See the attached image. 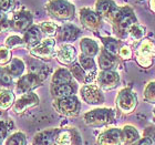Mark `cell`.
<instances>
[{
    "label": "cell",
    "mask_w": 155,
    "mask_h": 145,
    "mask_svg": "<svg viewBox=\"0 0 155 145\" xmlns=\"http://www.w3.org/2000/svg\"><path fill=\"white\" fill-rule=\"evenodd\" d=\"M114 120V112L111 109L91 110L83 115L84 123L92 127H101L110 124Z\"/></svg>",
    "instance_id": "cell-1"
},
{
    "label": "cell",
    "mask_w": 155,
    "mask_h": 145,
    "mask_svg": "<svg viewBox=\"0 0 155 145\" xmlns=\"http://www.w3.org/2000/svg\"><path fill=\"white\" fill-rule=\"evenodd\" d=\"M53 107L57 110V112L64 116H75L79 114L81 109V103L79 99L75 95L68 97H63V99H55L53 102Z\"/></svg>",
    "instance_id": "cell-2"
},
{
    "label": "cell",
    "mask_w": 155,
    "mask_h": 145,
    "mask_svg": "<svg viewBox=\"0 0 155 145\" xmlns=\"http://www.w3.org/2000/svg\"><path fill=\"white\" fill-rule=\"evenodd\" d=\"M48 10L58 19H70L73 17L74 8L71 3L65 0H52L48 5Z\"/></svg>",
    "instance_id": "cell-3"
},
{
    "label": "cell",
    "mask_w": 155,
    "mask_h": 145,
    "mask_svg": "<svg viewBox=\"0 0 155 145\" xmlns=\"http://www.w3.org/2000/svg\"><path fill=\"white\" fill-rule=\"evenodd\" d=\"M42 79L40 77L39 74L36 73H28L26 75L21 77L17 82L16 91L20 94L29 93L33 89L40 85Z\"/></svg>",
    "instance_id": "cell-4"
},
{
    "label": "cell",
    "mask_w": 155,
    "mask_h": 145,
    "mask_svg": "<svg viewBox=\"0 0 155 145\" xmlns=\"http://www.w3.org/2000/svg\"><path fill=\"white\" fill-rule=\"evenodd\" d=\"M80 93L84 102H87V104H91V105H97V104L103 103L104 101L102 91L97 85H93V84L83 85L81 87Z\"/></svg>",
    "instance_id": "cell-5"
},
{
    "label": "cell",
    "mask_w": 155,
    "mask_h": 145,
    "mask_svg": "<svg viewBox=\"0 0 155 145\" xmlns=\"http://www.w3.org/2000/svg\"><path fill=\"white\" fill-rule=\"evenodd\" d=\"M39 104V97L37 94L29 92V93L22 94L12 105L13 112L17 114H21L28 111L29 109L37 107Z\"/></svg>",
    "instance_id": "cell-6"
},
{
    "label": "cell",
    "mask_w": 155,
    "mask_h": 145,
    "mask_svg": "<svg viewBox=\"0 0 155 145\" xmlns=\"http://www.w3.org/2000/svg\"><path fill=\"white\" fill-rule=\"evenodd\" d=\"M136 97L134 93H132L130 90L124 89L119 93L117 97H116V104L119 110H121L123 113H131L134 111L136 107Z\"/></svg>",
    "instance_id": "cell-7"
},
{
    "label": "cell",
    "mask_w": 155,
    "mask_h": 145,
    "mask_svg": "<svg viewBox=\"0 0 155 145\" xmlns=\"http://www.w3.org/2000/svg\"><path fill=\"white\" fill-rule=\"evenodd\" d=\"M54 45L55 41L53 39H45V40H42L36 47H33L30 50V53L36 58L49 60L54 54Z\"/></svg>",
    "instance_id": "cell-8"
},
{
    "label": "cell",
    "mask_w": 155,
    "mask_h": 145,
    "mask_svg": "<svg viewBox=\"0 0 155 145\" xmlns=\"http://www.w3.org/2000/svg\"><path fill=\"white\" fill-rule=\"evenodd\" d=\"M97 145H120L122 143V131L116 127L107 129L97 136Z\"/></svg>",
    "instance_id": "cell-9"
},
{
    "label": "cell",
    "mask_w": 155,
    "mask_h": 145,
    "mask_svg": "<svg viewBox=\"0 0 155 145\" xmlns=\"http://www.w3.org/2000/svg\"><path fill=\"white\" fill-rule=\"evenodd\" d=\"M99 84L102 89L105 90H110V89H114V87L119 84L120 82V77L116 72L109 70V71H102L99 74L97 77Z\"/></svg>",
    "instance_id": "cell-10"
},
{
    "label": "cell",
    "mask_w": 155,
    "mask_h": 145,
    "mask_svg": "<svg viewBox=\"0 0 155 145\" xmlns=\"http://www.w3.org/2000/svg\"><path fill=\"white\" fill-rule=\"evenodd\" d=\"M58 132V129H52L38 133L33 137L32 145H57L55 140H57Z\"/></svg>",
    "instance_id": "cell-11"
},
{
    "label": "cell",
    "mask_w": 155,
    "mask_h": 145,
    "mask_svg": "<svg viewBox=\"0 0 155 145\" xmlns=\"http://www.w3.org/2000/svg\"><path fill=\"white\" fill-rule=\"evenodd\" d=\"M77 57V51H75L74 47L69 44L61 45L60 49L57 52V59L58 61L62 64H71L72 62L75 60Z\"/></svg>",
    "instance_id": "cell-12"
},
{
    "label": "cell",
    "mask_w": 155,
    "mask_h": 145,
    "mask_svg": "<svg viewBox=\"0 0 155 145\" xmlns=\"http://www.w3.org/2000/svg\"><path fill=\"white\" fill-rule=\"evenodd\" d=\"M77 91V87L73 83L60 84V85H53L51 87V93L55 99H63V97H72Z\"/></svg>",
    "instance_id": "cell-13"
},
{
    "label": "cell",
    "mask_w": 155,
    "mask_h": 145,
    "mask_svg": "<svg viewBox=\"0 0 155 145\" xmlns=\"http://www.w3.org/2000/svg\"><path fill=\"white\" fill-rule=\"evenodd\" d=\"M32 21V17L29 12L27 11H21V12H17L13 17V27L15 29L23 31L29 28Z\"/></svg>",
    "instance_id": "cell-14"
},
{
    "label": "cell",
    "mask_w": 155,
    "mask_h": 145,
    "mask_svg": "<svg viewBox=\"0 0 155 145\" xmlns=\"http://www.w3.org/2000/svg\"><path fill=\"white\" fill-rule=\"evenodd\" d=\"M155 53V45L152 42L150 41H144L140 47L139 50V58H140V63H142L143 60H146V65L149 67L152 63V57Z\"/></svg>",
    "instance_id": "cell-15"
},
{
    "label": "cell",
    "mask_w": 155,
    "mask_h": 145,
    "mask_svg": "<svg viewBox=\"0 0 155 145\" xmlns=\"http://www.w3.org/2000/svg\"><path fill=\"white\" fill-rule=\"evenodd\" d=\"M81 21L87 28L93 30L97 28L100 19H99V16L95 12L89 9H83L81 11Z\"/></svg>",
    "instance_id": "cell-16"
},
{
    "label": "cell",
    "mask_w": 155,
    "mask_h": 145,
    "mask_svg": "<svg viewBox=\"0 0 155 145\" xmlns=\"http://www.w3.org/2000/svg\"><path fill=\"white\" fill-rule=\"evenodd\" d=\"M25 43L30 47H36L37 44H39L41 42V29L37 26L31 27L25 35L23 38Z\"/></svg>",
    "instance_id": "cell-17"
},
{
    "label": "cell",
    "mask_w": 155,
    "mask_h": 145,
    "mask_svg": "<svg viewBox=\"0 0 155 145\" xmlns=\"http://www.w3.org/2000/svg\"><path fill=\"white\" fill-rule=\"evenodd\" d=\"M79 35H80V30L77 27L67 25L60 29L58 37L61 41H72V40H75L79 37Z\"/></svg>",
    "instance_id": "cell-18"
},
{
    "label": "cell",
    "mask_w": 155,
    "mask_h": 145,
    "mask_svg": "<svg viewBox=\"0 0 155 145\" xmlns=\"http://www.w3.org/2000/svg\"><path fill=\"white\" fill-rule=\"evenodd\" d=\"M140 140L139 131L131 125H126L122 130V142L125 145H131Z\"/></svg>",
    "instance_id": "cell-19"
},
{
    "label": "cell",
    "mask_w": 155,
    "mask_h": 145,
    "mask_svg": "<svg viewBox=\"0 0 155 145\" xmlns=\"http://www.w3.org/2000/svg\"><path fill=\"white\" fill-rule=\"evenodd\" d=\"M116 63V59L114 54L107 52V50H104L100 53L99 57V65L103 71H109L114 68V65Z\"/></svg>",
    "instance_id": "cell-20"
},
{
    "label": "cell",
    "mask_w": 155,
    "mask_h": 145,
    "mask_svg": "<svg viewBox=\"0 0 155 145\" xmlns=\"http://www.w3.org/2000/svg\"><path fill=\"white\" fill-rule=\"evenodd\" d=\"M72 83V74L67 69H58L52 75V84L53 85H60V84Z\"/></svg>",
    "instance_id": "cell-21"
},
{
    "label": "cell",
    "mask_w": 155,
    "mask_h": 145,
    "mask_svg": "<svg viewBox=\"0 0 155 145\" xmlns=\"http://www.w3.org/2000/svg\"><path fill=\"white\" fill-rule=\"evenodd\" d=\"M80 48L81 51H82V54L89 55V57H94L99 51L97 43L90 38L82 39L80 41Z\"/></svg>",
    "instance_id": "cell-22"
},
{
    "label": "cell",
    "mask_w": 155,
    "mask_h": 145,
    "mask_svg": "<svg viewBox=\"0 0 155 145\" xmlns=\"http://www.w3.org/2000/svg\"><path fill=\"white\" fill-rule=\"evenodd\" d=\"M7 70L11 77H20L25 71V63L21 59L13 58L7 65Z\"/></svg>",
    "instance_id": "cell-23"
},
{
    "label": "cell",
    "mask_w": 155,
    "mask_h": 145,
    "mask_svg": "<svg viewBox=\"0 0 155 145\" xmlns=\"http://www.w3.org/2000/svg\"><path fill=\"white\" fill-rule=\"evenodd\" d=\"M15 94L9 90H1L0 91V110L5 111L11 107V105L15 104Z\"/></svg>",
    "instance_id": "cell-24"
},
{
    "label": "cell",
    "mask_w": 155,
    "mask_h": 145,
    "mask_svg": "<svg viewBox=\"0 0 155 145\" xmlns=\"http://www.w3.org/2000/svg\"><path fill=\"white\" fill-rule=\"evenodd\" d=\"M134 23H135V18L133 16V13L129 10H124L119 15V25L122 29L130 30L131 27L134 26Z\"/></svg>",
    "instance_id": "cell-25"
},
{
    "label": "cell",
    "mask_w": 155,
    "mask_h": 145,
    "mask_svg": "<svg viewBox=\"0 0 155 145\" xmlns=\"http://www.w3.org/2000/svg\"><path fill=\"white\" fill-rule=\"evenodd\" d=\"M97 10L100 15L107 16V15H116V8L111 0H100L97 1Z\"/></svg>",
    "instance_id": "cell-26"
},
{
    "label": "cell",
    "mask_w": 155,
    "mask_h": 145,
    "mask_svg": "<svg viewBox=\"0 0 155 145\" xmlns=\"http://www.w3.org/2000/svg\"><path fill=\"white\" fill-rule=\"evenodd\" d=\"M3 145H27L26 134L21 131L12 133L11 135L7 137Z\"/></svg>",
    "instance_id": "cell-27"
},
{
    "label": "cell",
    "mask_w": 155,
    "mask_h": 145,
    "mask_svg": "<svg viewBox=\"0 0 155 145\" xmlns=\"http://www.w3.org/2000/svg\"><path fill=\"white\" fill-rule=\"evenodd\" d=\"M55 142L57 145H73L72 130H59Z\"/></svg>",
    "instance_id": "cell-28"
},
{
    "label": "cell",
    "mask_w": 155,
    "mask_h": 145,
    "mask_svg": "<svg viewBox=\"0 0 155 145\" xmlns=\"http://www.w3.org/2000/svg\"><path fill=\"white\" fill-rule=\"evenodd\" d=\"M79 62H80V65L82 67L84 71L87 72H91V71H94V60L92 57H89V55H85V54H81L79 57Z\"/></svg>",
    "instance_id": "cell-29"
},
{
    "label": "cell",
    "mask_w": 155,
    "mask_h": 145,
    "mask_svg": "<svg viewBox=\"0 0 155 145\" xmlns=\"http://www.w3.org/2000/svg\"><path fill=\"white\" fill-rule=\"evenodd\" d=\"M102 41L104 43V48L107 50V52H110L112 54L115 55L117 53V48H119V43L116 40L111 38H104L102 39Z\"/></svg>",
    "instance_id": "cell-30"
},
{
    "label": "cell",
    "mask_w": 155,
    "mask_h": 145,
    "mask_svg": "<svg viewBox=\"0 0 155 145\" xmlns=\"http://www.w3.org/2000/svg\"><path fill=\"white\" fill-rule=\"evenodd\" d=\"M12 83V77L7 68H0V87H10Z\"/></svg>",
    "instance_id": "cell-31"
},
{
    "label": "cell",
    "mask_w": 155,
    "mask_h": 145,
    "mask_svg": "<svg viewBox=\"0 0 155 145\" xmlns=\"http://www.w3.org/2000/svg\"><path fill=\"white\" fill-rule=\"evenodd\" d=\"M25 43L22 39L18 36H10L7 38L6 42H5V45H6L8 49H13L17 48V47H20Z\"/></svg>",
    "instance_id": "cell-32"
},
{
    "label": "cell",
    "mask_w": 155,
    "mask_h": 145,
    "mask_svg": "<svg viewBox=\"0 0 155 145\" xmlns=\"http://www.w3.org/2000/svg\"><path fill=\"white\" fill-rule=\"evenodd\" d=\"M144 97L150 103H155V82H151L146 87L145 92H144Z\"/></svg>",
    "instance_id": "cell-33"
},
{
    "label": "cell",
    "mask_w": 155,
    "mask_h": 145,
    "mask_svg": "<svg viewBox=\"0 0 155 145\" xmlns=\"http://www.w3.org/2000/svg\"><path fill=\"white\" fill-rule=\"evenodd\" d=\"M11 61V52L6 45L0 47V64H6Z\"/></svg>",
    "instance_id": "cell-34"
},
{
    "label": "cell",
    "mask_w": 155,
    "mask_h": 145,
    "mask_svg": "<svg viewBox=\"0 0 155 145\" xmlns=\"http://www.w3.org/2000/svg\"><path fill=\"white\" fill-rule=\"evenodd\" d=\"M71 74L77 79L78 81H84L85 80V73L82 67L79 64H73L71 67Z\"/></svg>",
    "instance_id": "cell-35"
},
{
    "label": "cell",
    "mask_w": 155,
    "mask_h": 145,
    "mask_svg": "<svg viewBox=\"0 0 155 145\" xmlns=\"http://www.w3.org/2000/svg\"><path fill=\"white\" fill-rule=\"evenodd\" d=\"M40 29L45 33V35H48V36H53L57 33V29H58V27L57 25H54L53 22H43L40 26Z\"/></svg>",
    "instance_id": "cell-36"
},
{
    "label": "cell",
    "mask_w": 155,
    "mask_h": 145,
    "mask_svg": "<svg viewBox=\"0 0 155 145\" xmlns=\"http://www.w3.org/2000/svg\"><path fill=\"white\" fill-rule=\"evenodd\" d=\"M9 22L7 21L6 17L3 15L2 10H0V31H6V30L9 29Z\"/></svg>",
    "instance_id": "cell-37"
},
{
    "label": "cell",
    "mask_w": 155,
    "mask_h": 145,
    "mask_svg": "<svg viewBox=\"0 0 155 145\" xmlns=\"http://www.w3.org/2000/svg\"><path fill=\"white\" fill-rule=\"evenodd\" d=\"M7 133H8V127H7L6 122L0 120V140L5 141L7 139Z\"/></svg>",
    "instance_id": "cell-38"
},
{
    "label": "cell",
    "mask_w": 155,
    "mask_h": 145,
    "mask_svg": "<svg viewBox=\"0 0 155 145\" xmlns=\"http://www.w3.org/2000/svg\"><path fill=\"white\" fill-rule=\"evenodd\" d=\"M130 33H131L134 38H140V37H142V35H143V29H141L137 25H134V26L131 27Z\"/></svg>",
    "instance_id": "cell-39"
},
{
    "label": "cell",
    "mask_w": 155,
    "mask_h": 145,
    "mask_svg": "<svg viewBox=\"0 0 155 145\" xmlns=\"http://www.w3.org/2000/svg\"><path fill=\"white\" fill-rule=\"evenodd\" d=\"M11 7V0H0V10L7 11Z\"/></svg>",
    "instance_id": "cell-40"
},
{
    "label": "cell",
    "mask_w": 155,
    "mask_h": 145,
    "mask_svg": "<svg viewBox=\"0 0 155 145\" xmlns=\"http://www.w3.org/2000/svg\"><path fill=\"white\" fill-rule=\"evenodd\" d=\"M130 54H131V52H130L127 47H124V48H122L120 50V55H121L122 58H129Z\"/></svg>",
    "instance_id": "cell-41"
},
{
    "label": "cell",
    "mask_w": 155,
    "mask_h": 145,
    "mask_svg": "<svg viewBox=\"0 0 155 145\" xmlns=\"http://www.w3.org/2000/svg\"><path fill=\"white\" fill-rule=\"evenodd\" d=\"M151 144H152V140L149 139V137H144L142 140H139L136 145H151Z\"/></svg>",
    "instance_id": "cell-42"
},
{
    "label": "cell",
    "mask_w": 155,
    "mask_h": 145,
    "mask_svg": "<svg viewBox=\"0 0 155 145\" xmlns=\"http://www.w3.org/2000/svg\"><path fill=\"white\" fill-rule=\"evenodd\" d=\"M2 119V111H1V110H0V120Z\"/></svg>",
    "instance_id": "cell-43"
},
{
    "label": "cell",
    "mask_w": 155,
    "mask_h": 145,
    "mask_svg": "<svg viewBox=\"0 0 155 145\" xmlns=\"http://www.w3.org/2000/svg\"><path fill=\"white\" fill-rule=\"evenodd\" d=\"M152 5H153V6L155 7V0H152Z\"/></svg>",
    "instance_id": "cell-44"
},
{
    "label": "cell",
    "mask_w": 155,
    "mask_h": 145,
    "mask_svg": "<svg viewBox=\"0 0 155 145\" xmlns=\"http://www.w3.org/2000/svg\"><path fill=\"white\" fill-rule=\"evenodd\" d=\"M0 145H3V141H2V140H0Z\"/></svg>",
    "instance_id": "cell-45"
},
{
    "label": "cell",
    "mask_w": 155,
    "mask_h": 145,
    "mask_svg": "<svg viewBox=\"0 0 155 145\" xmlns=\"http://www.w3.org/2000/svg\"><path fill=\"white\" fill-rule=\"evenodd\" d=\"M154 113H155V110H154Z\"/></svg>",
    "instance_id": "cell-46"
}]
</instances>
